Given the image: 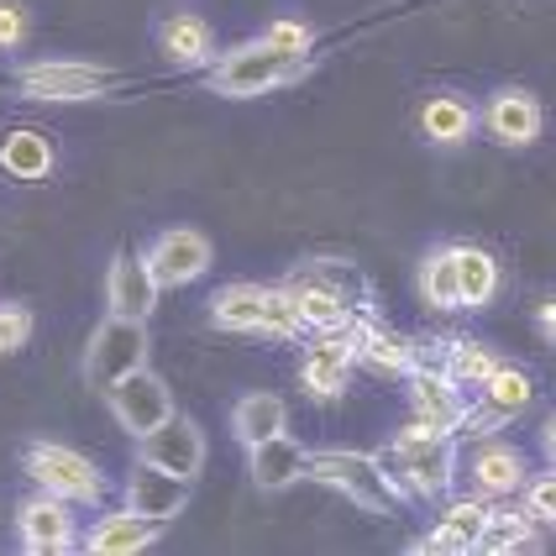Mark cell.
Masks as SVG:
<instances>
[{
  "label": "cell",
  "mask_w": 556,
  "mask_h": 556,
  "mask_svg": "<svg viewBox=\"0 0 556 556\" xmlns=\"http://www.w3.org/2000/svg\"><path fill=\"white\" fill-rule=\"evenodd\" d=\"M289 431V404L278 394H242L237 409H231V435L252 446V441H268V435Z\"/></svg>",
  "instance_id": "83f0119b"
},
{
  "label": "cell",
  "mask_w": 556,
  "mask_h": 556,
  "mask_svg": "<svg viewBox=\"0 0 556 556\" xmlns=\"http://www.w3.org/2000/svg\"><path fill=\"white\" fill-rule=\"evenodd\" d=\"M409 378V404H415V420L420 426H431V431H446L452 435V426H457V415L467 409V394L446 378V372H404Z\"/></svg>",
  "instance_id": "ffe728a7"
},
{
  "label": "cell",
  "mask_w": 556,
  "mask_h": 556,
  "mask_svg": "<svg viewBox=\"0 0 556 556\" xmlns=\"http://www.w3.org/2000/svg\"><path fill=\"white\" fill-rule=\"evenodd\" d=\"M148 352H153L148 320H131V315H116V309H111V315L94 326L90 352H85V378H90V389L105 394L116 378L148 368Z\"/></svg>",
  "instance_id": "52a82bcc"
},
{
  "label": "cell",
  "mask_w": 556,
  "mask_h": 556,
  "mask_svg": "<svg viewBox=\"0 0 556 556\" xmlns=\"http://www.w3.org/2000/svg\"><path fill=\"white\" fill-rule=\"evenodd\" d=\"M530 546H541V526L530 520L526 509L515 504V509H489V520H483V535H478V552L489 556H509V552H530Z\"/></svg>",
  "instance_id": "4316f807"
},
{
  "label": "cell",
  "mask_w": 556,
  "mask_h": 556,
  "mask_svg": "<svg viewBox=\"0 0 556 556\" xmlns=\"http://www.w3.org/2000/svg\"><path fill=\"white\" fill-rule=\"evenodd\" d=\"M535 326H541V337H546V341L556 337V305H552V300H541V305H535Z\"/></svg>",
  "instance_id": "8d00e7d4"
},
{
  "label": "cell",
  "mask_w": 556,
  "mask_h": 556,
  "mask_svg": "<svg viewBox=\"0 0 556 556\" xmlns=\"http://www.w3.org/2000/svg\"><path fill=\"white\" fill-rule=\"evenodd\" d=\"M420 300L431 309H457V274H452V252L441 248V252H431L426 263H420Z\"/></svg>",
  "instance_id": "4dcf8cb0"
},
{
  "label": "cell",
  "mask_w": 556,
  "mask_h": 556,
  "mask_svg": "<svg viewBox=\"0 0 556 556\" xmlns=\"http://www.w3.org/2000/svg\"><path fill=\"white\" fill-rule=\"evenodd\" d=\"M289 300L300 309L305 331H346L363 309L372 305V283L363 278L357 263L346 257H315V263H300L294 274L283 278Z\"/></svg>",
  "instance_id": "6da1fadb"
},
{
  "label": "cell",
  "mask_w": 556,
  "mask_h": 556,
  "mask_svg": "<svg viewBox=\"0 0 556 556\" xmlns=\"http://www.w3.org/2000/svg\"><path fill=\"white\" fill-rule=\"evenodd\" d=\"M357 368V352H352V326L346 331H309L305 341V363H300V383H305L309 400L337 404L352 383Z\"/></svg>",
  "instance_id": "9c48e42d"
},
{
  "label": "cell",
  "mask_w": 556,
  "mask_h": 556,
  "mask_svg": "<svg viewBox=\"0 0 556 556\" xmlns=\"http://www.w3.org/2000/svg\"><path fill=\"white\" fill-rule=\"evenodd\" d=\"M478 122H483V131L494 137L498 148H530V142H541V131H546V111H541V100L530 90L504 85V90H494L483 100Z\"/></svg>",
  "instance_id": "4fadbf2b"
},
{
  "label": "cell",
  "mask_w": 556,
  "mask_h": 556,
  "mask_svg": "<svg viewBox=\"0 0 556 556\" xmlns=\"http://www.w3.org/2000/svg\"><path fill=\"white\" fill-rule=\"evenodd\" d=\"M257 42H263V48H274V53H283V59H309V48H315V27L300 22V16H278V22H268V27L257 31Z\"/></svg>",
  "instance_id": "d6a6232c"
},
{
  "label": "cell",
  "mask_w": 556,
  "mask_h": 556,
  "mask_svg": "<svg viewBox=\"0 0 556 556\" xmlns=\"http://www.w3.org/2000/svg\"><path fill=\"white\" fill-rule=\"evenodd\" d=\"M472 394H478V404H483V409H494L498 420H520V415L530 409V400H535V378H530L526 368L498 363V368L489 372Z\"/></svg>",
  "instance_id": "484cf974"
},
{
  "label": "cell",
  "mask_w": 556,
  "mask_h": 556,
  "mask_svg": "<svg viewBox=\"0 0 556 556\" xmlns=\"http://www.w3.org/2000/svg\"><path fill=\"white\" fill-rule=\"evenodd\" d=\"M452 252V274H457V309H483L498 294V257L472 242H457Z\"/></svg>",
  "instance_id": "603a6c76"
},
{
  "label": "cell",
  "mask_w": 556,
  "mask_h": 556,
  "mask_svg": "<svg viewBox=\"0 0 556 556\" xmlns=\"http://www.w3.org/2000/svg\"><path fill=\"white\" fill-rule=\"evenodd\" d=\"M305 463H309V452L289 431H278V435H268V441H252L248 446V472L263 494H283V489L305 483Z\"/></svg>",
  "instance_id": "ac0fdd59"
},
{
  "label": "cell",
  "mask_w": 556,
  "mask_h": 556,
  "mask_svg": "<svg viewBox=\"0 0 556 556\" xmlns=\"http://www.w3.org/2000/svg\"><path fill=\"white\" fill-rule=\"evenodd\" d=\"M257 337H278V341H300L305 337V320H300V309H294V300H289V289H283V283L268 289V300H263Z\"/></svg>",
  "instance_id": "1f68e13d"
},
{
  "label": "cell",
  "mask_w": 556,
  "mask_h": 556,
  "mask_svg": "<svg viewBox=\"0 0 556 556\" xmlns=\"http://www.w3.org/2000/svg\"><path fill=\"white\" fill-rule=\"evenodd\" d=\"M309 74V59H283L274 48H263L257 37L252 42H237L216 59L205 63V85L226 100H257L268 90H283V85H300Z\"/></svg>",
  "instance_id": "3957f363"
},
{
  "label": "cell",
  "mask_w": 556,
  "mask_h": 556,
  "mask_svg": "<svg viewBox=\"0 0 556 556\" xmlns=\"http://www.w3.org/2000/svg\"><path fill=\"white\" fill-rule=\"evenodd\" d=\"M494 368H498V352L494 346H483L478 337H452L446 341V378H452L463 394H472Z\"/></svg>",
  "instance_id": "f546056e"
},
{
  "label": "cell",
  "mask_w": 556,
  "mask_h": 556,
  "mask_svg": "<svg viewBox=\"0 0 556 556\" xmlns=\"http://www.w3.org/2000/svg\"><path fill=\"white\" fill-rule=\"evenodd\" d=\"M116 68L90 59H37L16 68V94L37 100V105H79V100H100L116 90Z\"/></svg>",
  "instance_id": "5b68a950"
},
{
  "label": "cell",
  "mask_w": 556,
  "mask_h": 556,
  "mask_svg": "<svg viewBox=\"0 0 556 556\" xmlns=\"http://www.w3.org/2000/svg\"><path fill=\"white\" fill-rule=\"evenodd\" d=\"M189 504V478H174L153 463H137L131 478H126V509H137L142 520H153L157 530L168 520H179Z\"/></svg>",
  "instance_id": "9a60e30c"
},
{
  "label": "cell",
  "mask_w": 556,
  "mask_h": 556,
  "mask_svg": "<svg viewBox=\"0 0 556 556\" xmlns=\"http://www.w3.org/2000/svg\"><path fill=\"white\" fill-rule=\"evenodd\" d=\"M16 530H22V546H27L31 556H63L79 546V535H74V504L42 494V489H37V498L22 504Z\"/></svg>",
  "instance_id": "5bb4252c"
},
{
  "label": "cell",
  "mask_w": 556,
  "mask_h": 556,
  "mask_svg": "<svg viewBox=\"0 0 556 556\" xmlns=\"http://www.w3.org/2000/svg\"><path fill=\"white\" fill-rule=\"evenodd\" d=\"M27 341H31V309L0 305V352H22Z\"/></svg>",
  "instance_id": "e575fe53"
},
{
  "label": "cell",
  "mask_w": 556,
  "mask_h": 556,
  "mask_svg": "<svg viewBox=\"0 0 556 556\" xmlns=\"http://www.w3.org/2000/svg\"><path fill=\"white\" fill-rule=\"evenodd\" d=\"M0 168L11 174V179H48L53 174V142L37 131V126H16V131H5L0 137Z\"/></svg>",
  "instance_id": "d4e9b609"
},
{
  "label": "cell",
  "mask_w": 556,
  "mask_h": 556,
  "mask_svg": "<svg viewBox=\"0 0 556 556\" xmlns=\"http://www.w3.org/2000/svg\"><path fill=\"white\" fill-rule=\"evenodd\" d=\"M137 463H153L163 472H174V478H200V467H205V431L189 420V415H168L163 426H153L148 435H137Z\"/></svg>",
  "instance_id": "8fae6325"
},
{
  "label": "cell",
  "mask_w": 556,
  "mask_h": 556,
  "mask_svg": "<svg viewBox=\"0 0 556 556\" xmlns=\"http://www.w3.org/2000/svg\"><path fill=\"white\" fill-rule=\"evenodd\" d=\"M105 400H111V415H116V426L126 435H148L153 426H163L174 415V394H168V383L153 368H137L126 378H116L105 389Z\"/></svg>",
  "instance_id": "30bf717a"
},
{
  "label": "cell",
  "mask_w": 556,
  "mask_h": 556,
  "mask_svg": "<svg viewBox=\"0 0 556 556\" xmlns=\"http://www.w3.org/2000/svg\"><path fill=\"white\" fill-rule=\"evenodd\" d=\"M0 357H5V352H0Z\"/></svg>",
  "instance_id": "74e56055"
},
{
  "label": "cell",
  "mask_w": 556,
  "mask_h": 556,
  "mask_svg": "<svg viewBox=\"0 0 556 556\" xmlns=\"http://www.w3.org/2000/svg\"><path fill=\"white\" fill-rule=\"evenodd\" d=\"M389 483L400 489V498H446L452 483H457V441L446 431H431V426H404L383 452H372Z\"/></svg>",
  "instance_id": "7a4b0ae2"
},
{
  "label": "cell",
  "mask_w": 556,
  "mask_h": 556,
  "mask_svg": "<svg viewBox=\"0 0 556 556\" xmlns=\"http://www.w3.org/2000/svg\"><path fill=\"white\" fill-rule=\"evenodd\" d=\"M352 352H357V368L378 372V378H404L409 368V337H400L378 309H363L352 320Z\"/></svg>",
  "instance_id": "2e32d148"
},
{
  "label": "cell",
  "mask_w": 556,
  "mask_h": 556,
  "mask_svg": "<svg viewBox=\"0 0 556 556\" xmlns=\"http://www.w3.org/2000/svg\"><path fill=\"white\" fill-rule=\"evenodd\" d=\"M305 478L326 483V489L341 498H352V504L368 509V515H394V504H404L400 489L389 483V472H383V463H378L372 452H346V446L309 452Z\"/></svg>",
  "instance_id": "277c9868"
},
{
  "label": "cell",
  "mask_w": 556,
  "mask_h": 556,
  "mask_svg": "<svg viewBox=\"0 0 556 556\" xmlns=\"http://www.w3.org/2000/svg\"><path fill=\"white\" fill-rule=\"evenodd\" d=\"M472 126H478V111H472L467 94L441 90L420 105V131L431 137L435 148H463L467 137H472Z\"/></svg>",
  "instance_id": "cb8c5ba5"
},
{
  "label": "cell",
  "mask_w": 556,
  "mask_h": 556,
  "mask_svg": "<svg viewBox=\"0 0 556 556\" xmlns=\"http://www.w3.org/2000/svg\"><path fill=\"white\" fill-rule=\"evenodd\" d=\"M515 498H520V509H526L541 530L556 526V478H552V467H546V472H530L526 489H520Z\"/></svg>",
  "instance_id": "836d02e7"
},
{
  "label": "cell",
  "mask_w": 556,
  "mask_h": 556,
  "mask_svg": "<svg viewBox=\"0 0 556 556\" xmlns=\"http://www.w3.org/2000/svg\"><path fill=\"white\" fill-rule=\"evenodd\" d=\"M157 48H163V59L179 63V68H205V63L216 59V31L194 11H174L157 27Z\"/></svg>",
  "instance_id": "7402d4cb"
},
{
  "label": "cell",
  "mask_w": 556,
  "mask_h": 556,
  "mask_svg": "<svg viewBox=\"0 0 556 556\" xmlns=\"http://www.w3.org/2000/svg\"><path fill=\"white\" fill-rule=\"evenodd\" d=\"M157 278L148 274V263H142V252L122 248L111 257V268H105V305L116 309V315H131V320H148L157 309Z\"/></svg>",
  "instance_id": "e0dca14e"
},
{
  "label": "cell",
  "mask_w": 556,
  "mask_h": 556,
  "mask_svg": "<svg viewBox=\"0 0 556 556\" xmlns=\"http://www.w3.org/2000/svg\"><path fill=\"white\" fill-rule=\"evenodd\" d=\"M489 498H457V504H446L441 509V520L431 526V535H420L415 541V552H446V556H467L478 552V535H483V520H489Z\"/></svg>",
  "instance_id": "d6986e66"
},
{
  "label": "cell",
  "mask_w": 556,
  "mask_h": 556,
  "mask_svg": "<svg viewBox=\"0 0 556 556\" xmlns=\"http://www.w3.org/2000/svg\"><path fill=\"white\" fill-rule=\"evenodd\" d=\"M211 237L205 231H194V226H168V231H157L153 248L142 252V263H148V274L157 278V289H185L194 278H205L211 268Z\"/></svg>",
  "instance_id": "ba28073f"
},
{
  "label": "cell",
  "mask_w": 556,
  "mask_h": 556,
  "mask_svg": "<svg viewBox=\"0 0 556 556\" xmlns=\"http://www.w3.org/2000/svg\"><path fill=\"white\" fill-rule=\"evenodd\" d=\"M263 300H268V289L263 283H226L216 289V300H211V320H216L220 331H257V320H263Z\"/></svg>",
  "instance_id": "f1b7e54d"
},
{
  "label": "cell",
  "mask_w": 556,
  "mask_h": 556,
  "mask_svg": "<svg viewBox=\"0 0 556 556\" xmlns=\"http://www.w3.org/2000/svg\"><path fill=\"white\" fill-rule=\"evenodd\" d=\"M22 37H27V11L16 0H0V53L22 48Z\"/></svg>",
  "instance_id": "d590c367"
},
{
  "label": "cell",
  "mask_w": 556,
  "mask_h": 556,
  "mask_svg": "<svg viewBox=\"0 0 556 556\" xmlns=\"http://www.w3.org/2000/svg\"><path fill=\"white\" fill-rule=\"evenodd\" d=\"M157 541V526L153 520H142L137 509H100V520L90 526V535H85V552L94 556H137L148 552Z\"/></svg>",
  "instance_id": "44dd1931"
},
{
  "label": "cell",
  "mask_w": 556,
  "mask_h": 556,
  "mask_svg": "<svg viewBox=\"0 0 556 556\" xmlns=\"http://www.w3.org/2000/svg\"><path fill=\"white\" fill-rule=\"evenodd\" d=\"M526 478H530L526 452H515V446L498 441V435L472 441V452H467V483H472V498L504 504V498H515L520 489H526Z\"/></svg>",
  "instance_id": "7c38bea8"
},
{
  "label": "cell",
  "mask_w": 556,
  "mask_h": 556,
  "mask_svg": "<svg viewBox=\"0 0 556 556\" xmlns=\"http://www.w3.org/2000/svg\"><path fill=\"white\" fill-rule=\"evenodd\" d=\"M27 478L42 494L63 498V504H100V498H105V472H100L85 452L63 446V441H31Z\"/></svg>",
  "instance_id": "8992f818"
}]
</instances>
